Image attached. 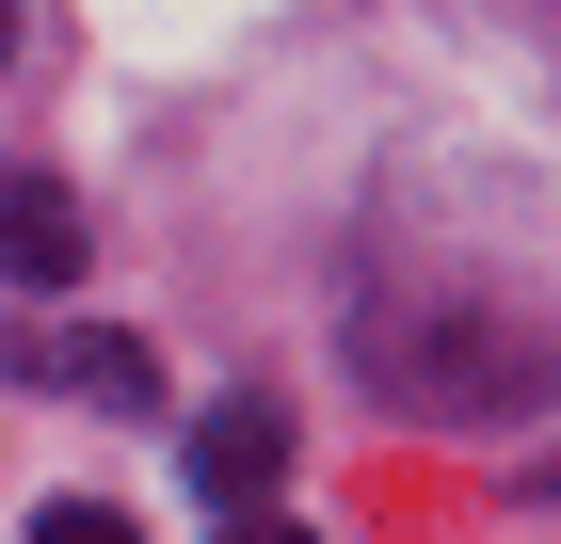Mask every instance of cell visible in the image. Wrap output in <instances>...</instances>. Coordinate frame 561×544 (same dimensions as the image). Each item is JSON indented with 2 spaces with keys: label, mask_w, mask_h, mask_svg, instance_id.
Returning a JSON list of instances; mask_svg holds the SVG:
<instances>
[{
  "label": "cell",
  "mask_w": 561,
  "mask_h": 544,
  "mask_svg": "<svg viewBox=\"0 0 561 544\" xmlns=\"http://www.w3.org/2000/svg\"><path fill=\"white\" fill-rule=\"evenodd\" d=\"M0 48H16V0H0Z\"/></svg>",
  "instance_id": "6"
},
{
  "label": "cell",
  "mask_w": 561,
  "mask_h": 544,
  "mask_svg": "<svg viewBox=\"0 0 561 544\" xmlns=\"http://www.w3.org/2000/svg\"><path fill=\"white\" fill-rule=\"evenodd\" d=\"M33 384H65V401H96V417H145L161 401V352L145 336H113V321H81V336H48V352H16Z\"/></svg>",
  "instance_id": "3"
},
{
  "label": "cell",
  "mask_w": 561,
  "mask_h": 544,
  "mask_svg": "<svg viewBox=\"0 0 561 544\" xmlns=\"http://www.w3.org/2000/svg\"><path fill=\"white\" fill-rule=\"evenodd\" d=\"M81 193H65V176H48V161H16V176H0V273H16V289H65V273H81Z\"/></svg>",
  "instance_id": "1"
},
{
  "label": "cell",
  "mask_w": 561,
  "mask_h": 544,
  "mask_svg": "<svg viewBox=\"0 0 561 544\" xmlns=\"http://www.w3.org/2000/svg\"><path fill=\"white\" fill-rule=\"evenodd\" d=\"M33 544H145V529H129L113 497H48V512H33Z\"/></svg>",
  "instance_id": "4"
},
{
  "label": "cell",
  "mask_w": 561,
  "mask_h": 544,
  "mask_svg": "<svg viewBox=\"0 0 561 544\" xmlns=\"http://www.w3.org/2000/svg\"><path fill=\"white\" fill-rule=\"evenodd\" d=\"M193 481L257 512L273 481H289V401H273V384H241V401H209V432H193Z\"/></svg>",
  "instance_id": "2"
},
{
  "label": "cell",
  "mask_w": 561,
  "mask_h": 544,
  "mask_svg": "<svg viewBox=\"0 0 561 544\" xmlns=\"http://www.w3.org/2000/svg\"><path fill=\"white\" fill-rule=\"evenodd\" d=\"M225 544H305V529H289V512L257 497V512H225Z\"/></svg>",
  "instance_id": "5"
}]
</instances>
